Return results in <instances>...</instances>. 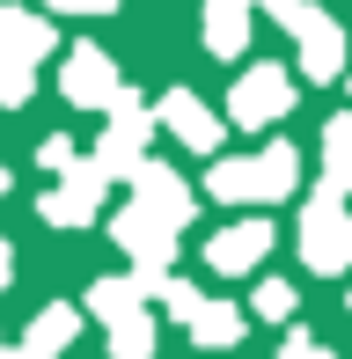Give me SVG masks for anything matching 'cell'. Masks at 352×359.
Masks as SVG:
<instances>
[{
	"instance_id": "9",
	"label": "cell",
	"mask_w": 352,
	"mask_h": 359,
	"mask_svg": "<svg viewBox=\"0 0 352 359\" xmlns=\"http://www.w3.org/2000/svg\"><path fill=\"white\" fill-rule=\"evenodd\" d=\"M103 184H110V176L95 169V161H74V169L59 176V191L37 205V213L52 220V227H88V220H95V205H103Z\"/></svg>"
},
{
	"instance_id": "3",
	"label": "cell",
	"mask_w": 352,
	"mask_h": 359,
	"mask_svg": "<svg viewBox=\"0 0 352 359\" xmlns=\"http://www.w3.org/2000/svg\"><path fill=\"white\" fill-rule=\"evenodd\" d=\"M294 242H301V264L309 271H352V205L323 184L309 205H301Z\"/></svg>"
},
{
	"instance_id": "10",
	"label": "cell",
	"mask_w": 352,
	"mask_h": 359,
	"mask_svg": "<svg viewBox=\"0 0 352 359\" xmlns=\"http://www.w3.org/2000/svg\"><path fill=\"white\" fill-rule=\"evenodd\" d=\"M264 257H271V220H235V227H220V235L205 242V264H213L220 279H243Z\"/></svg>"
},
{
	"instance_id": "14",
	"label": "cell",
	"mask_w": 352,
	"mask_h": 359,
	"mask_svg": "<svg viewBox=\"0 0 352 359\" xmlns=\"http://www.w3.org/2000/svg\"><path fill=\"white\" fill-rule=\"evenodd\" d=\"M81 337V308H67V301H52V308H37V323H29V337H22V359H59Z\"/></svg>"
},
{
	"instance_id": "13",
	"label": "cell",
	"mask_w": 352,
	"mask_h": 359,
	"mask_svg": "<svg viewBox=\"0 0 352 359\" xmlns=\"http://www.w3.org/2000/svg\"><path fill=\"white\" fill-rule=\"evenodd\" d=\"M198 37H205V52H213V59H243V52H250V0H205Z\"/></svg>"
},
{
	"instance_id": "21",
	"label": "cell",
	"mask_w": 352,
	"mask_h": 359,
	"mask_svg": "<svg viewBox=\"0 0 352 359\" xmlns=\"http://www.w3.org/2000/svg\"><path fill=\"white\" fill-rule=\"evenodd\" d=\"M286 359H338V352H323L309 330H286Z\"/></svg>"
},
{
	"instance_id": "17",
	"label": "cell",
	"mask_w": 352,
	"mask_h": 359,
	"mask_svg": "<svg viewBox=\"0 0 352 359\" xmlns=\"http://www.w3.org/2000/svg\"><path fill=\"white\" fill-rule=\"evenodd\" d=\"M323 184L338 191V198H352V110L323 125Z\"/></svg>"
},
{
	"instance_id": "5",
	"label": "cell",
	"mask_w": 352,
	"mask_h": 359,
	"mask_svg": "<svg viewBox=\"0 0 352 359\" xmlns=\"http://www.w3.org/2000/svg\"><path fill=\"white\" fill-rule=\"evenodd\" d=\"M286 110H294V74L286 67H250L243 81H235V95H228V118L243 125V133H264V125H279Z\"/></svg>"
},
{
	"instance_id": "18",
	"label": "cell",
	"mask_w": 352,
	"mask_h": 359,
	"mask_svg": "<svg viewBox=\"0 0 352 359\" xmlns=\"http://www.w3.org/2000/svg\"><path fill=\"white\" fill-rule=\"evenodd\" d=\"M29 95H37V67H29L22 52H8V44H0V103H29Z\"/></svg>"
},
{
	"instance_id": "22",
	"label": "cell",
	"mask_w": 352,
	"mask_h": 359,
	"mask_svg": "<svg viewBox=\"0 0 352 359\" xmlns=\"http://www.w3.org/2000/svg\"><path fill=\"white\" fill-rule=\"evenodd\" d=\"M44 8H59V15H110L118 0H44Z\"/></svg>"
},
{
	"instance_id": "24",
	"label": "cell",
	"mask_w": 352,
	"mask_h": 359,
	"mask_svg": "<svg viewBox=\"0 0 352 359\" xmlns=\"http://www.w3.org/2000/svg\"><path fill=\"white\" fill-rule=\"evenodd\" d=\"M8 271H15V250L0 242V293H8Z\"/></svg>"
},
{
	"instance_id": "19",
	"label": "cell",
	"mask_w": 352,
	"mask_h": 359,
	"mask_svg": "<svg viewBox=\"0 0 352 359\" xmlns=\"http://www.w3.org/2000/svg\"><path fill=\"white\" fill-rule=\"evenodd\" d=\"M257 316L264 323H286V316H294V286H286V279H264L257 286Z\"/></svg>"
},
{
	"instance_id": "8",
	"label": "cell",
	"mask_w": 352,
	"mask_h": 359,
	"mask_svg": "<svg viewBox=\"0 0 352 359\" xmlns=\"http://www.w3.org/2000/svg\"><path fill=\"white\" fill-rule=\"evenodd\" d=\"M110 235L125 242V257H133L140 271H169V264H176V235H184V227H169L162 213H147V205H125V213L110 220Z\"/></svg>"
},
{
	"instance_id": "15",
	"label": "cell",
	"mask_w": 352,
	"mask_h": 359,
	"mask_svg": "<svg viewBox=\"0 0 352 359\" xmlns=\"http://www.w3.org/2000/svg\"><path fill=\"white\" fill-rule=\"evenodd\" d=\"M0 44H8V52H22L29 67H37V59L59 44V29L44 22V15H29V8H15V0H0Z\"/></svg>"
},
{
	"instance_id": "26",
	"label": "cell",
	"mask_w": 352,
	"mask_h": 359,
	"mask_svg": "<svg viewBox=\"0 0 352 359\" xmlns=\"http://www.w3.org/2000/svg\"><path fill=\"white\" fill-rule=\"evenodd\" d=\"M0 198H8V169H0Z\"/></svg>"
},
{
	"instance_id": "12",
	"label": "cell",
	"mask_w": 352,
	"mask_h": 359,
	"mask_svg": "<svg viewBox=\"0 0 352 359\" xmlns=\"http://www.w3.org/2000/svg\"><path fill=\"white\" fill-rule=\"evenodd\" d=\"M133 205H147V213H162L169 227L191 220V184L169 169V161H147V169L133 176Z\"/></svg>"
},
{
	"instance_id": "25",
	"label": "cell",
	"mask_w": 352,
	"mask_h": 359,
	"mask_svg": "<svg viewBox=\"0 0 352 359\" xmlns=\"http://www.w3.org/2000/svg\"><path fill=\"white\" fill-rule=\"evenodd\" d=\"M0 359H22V345H8V337H0Z\"/></svg>"
},
{
	"instance_id": "6",
	"label": "cell",
	"mask_w": 352,
	"mask_h": 359,
	"mask_svg": "<svg viewBox=\"0 0 352 359\" xmlns=\"http://www.w3.org/2000/svg\"><path fill=\"white\" fill-rule=\"evenodd\" d=\"M59 95H67V103H81V110H110V103L125 95L118 59H110L103 44H74L67 67H59Z\"/></svg>"
},
{
	"instance_id": "1",
	"label": "cell",
	"mask_w": 352,
	"mask_h": 359,
	"mask_svg": "<svg viewBox=\"0 0 352 359\" xmlns=\"http://www.w3.org/2000/svg\"><path fill=\"white\" fill-rule=\"evenodd\" d=\"M294 184H301L294 140H271V147H257V154H235V161H213V169H205V191H213V198H228V205L294 198Z\"/></svg>"
},
{
	"instance_id": "2",
	"label": "cell",
	"mask_w": 352,
	"mask_h": 359,
	"mask_svg": "<svg viewBox=\"0 0 352 359\" xmlns=\"http://www.w3.org/2000/svg\"><path fill=\"white\" fill-rule=\"evenodd\" d=\"M88 308L110 323V359H154V316H147V279H95Z\"/></svg>"
},
{
	"instance_id": "23",
	"label": "cell",
	"mask_w": 352,
	"mask_h": 359,
	"mask_svg": "<svg viewBox=\"0 0 352 359\" xmlns=\"http://www.w3.org/2000/svg\"><path fill=\"white\" fill-rule=\"evenodd\" d=\"M301 8H309V0H264V15H271V22H279V29H286V22H294V15H301Z\"/></svg>"
},
{
	"instance_id": "20",
	"label": "cell",
	"mask_w": 352,
	"mask_h": 359,
	"mask_svg": "<svg viewBox=\"0 0 352 359\" xmlns=\"http://www.w3.org/2000/svg\"><path fill=\"white\" fill-rule=\"evenodd\" d=\"M37 161H44V169H52V176H67V169H74V161H81V147H74L67 133H52V140H44V147H37Z\"/></svg>"
},
{
	"instance_id": "7",
	"label": "cell",
	"mask_w": 352,
	"mask_h": 359,
	"mask_svg": "<svg viewBox=\"0 0 352 359\" xmlns=\"http://www.w3.org/2000/svg\"><path fill=\"white\" fill-rule=\"evenodd\" d=\"M286 37L301 44V81H338L345 74V29H338V15L301 8L294 22H286Z\"/></svg>"
},
{
	"instance_id": "11",
	"label": "cell",
	"mask_w": 352,
	"mask_h": 359,
	"mask_svg": "<svg viewBox=\"0 0 352 359\" xmlns=\"http://www.w3.org/2000/svg\"><path fill=\"white\" fill-rule=\"evenodd\" d=\"M154 125H169V133L191 147V154H213V147H220V118H213V110H205L191 88H169L162 110H154Z\"/></svg>"
},
{
	"instance_id": "16",
	"label": "cell",
	"mask_w": 352,
	"mask_h": 359,
	"mask_svg": "<svg viewBox=\"0 0 352 359\" xmlns=\"http://www.w3.org/2000/svg\"><path fill=\"white\" fill-rule=\"evenodd\" d=\"M184 330H191V345H243V308H235V301H198V316H191L184 323Z\"/></svg>"
},
{
	"instance_id": "4",
	"label": "cell",
	"mask_w": 352,
	"mask_h": 359,
	"mask_svg": "<svg viewBox=\"0 0 352 359\" xmlns=\"http://www.w3.org/2000/svg\"><path fill=\"white\" fill-rule=\"evenodd\" d=\"M147 140H154V110L125 88L118 103H110L103 140H95V169H103V176H140V169H147Z\"/></svg>"
}]
</instances>
